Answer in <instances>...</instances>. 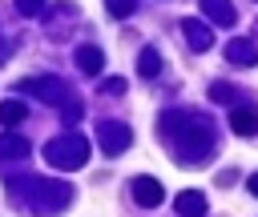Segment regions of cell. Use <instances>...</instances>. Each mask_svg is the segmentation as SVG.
Segmentation results:
<instances>
[{
	"instance_id": "30bf717a",
	"label": "cell",
	"mask_w": 258,
	"mask_h": 217,
	"mask_svg": "<svg viewBox=\"0 0 258 217\" xmlns=\"http://www.w3.org/2000/svg\"><path fill=\"white\" fill-rule=\"evenodd\" d=\"M230 133H238V137H254V133H258V108H254V104L234 108V113H230Z\"/></svg>"
},
{
	"instance_id": "9c48e42d",
	"label": "cell",
	"mask_w": 258,
	"mask_h": 217,
	"mask_svg": "<svg viewBox=\"0 0 258 217\" xmlns=\"http://www.w3.org/2000/svg\"><path fill=\"white\" fill-rule=\"evenodd\" d=\"M173 209H177V217H206V193L202 189H181L177 193V201H173Z\"/></svg>"
},
{
	"instance_id": "7c38bea8",
	"label": "cell",
	"mask_w": 258,
	"mask_h": 217,
	"mask_svg": "<svg viewBox=\"0 0 258 217\" xmlns=\"http://www.w3.org/2000/svg\"><path fill=\"white\" fill-rule=\"evenodd\" d=\"M198 4H202V12H206L214 24H222V28H234L238 12L230 8V0H198Z\"/></svg>"
},
{
	"instance_id": "9a60e30c",
	"label": "cell",
	"mask_w": 258,
	"mask_h": 217,
	"mask_svg": "<svg viewBox=\"0 0 258 217\" xmlns=\"http://www.w3.org/2000/svg\"><path fill=\"white\" fill-rule=\"evenodd\" d=\"M28 117V104H20V100H0V121L4 125H20Z\"/></svg>"
},
{
	"instance_id": "44dd1931",
	"label": "cell",
	"mask_w": 258,
	"mask_h": 217,
	"mask_svg": "<svg viewBox=\"0 0 258 217\" xmlns=\"http://www.w3.org/2000/svg\"><path fill=\"white\" fill-rule=\"evenodd\" d=\"M246 189H250V193L258 197V173H254V177H246Z\"/></svg>"
},
{
	"instance_id": "d6986e66",
	"label": "cell",
	"mask_w": 258,
	"mask_h": 217,
	"mask_svg": "<svg viewBox=\"0 0 258 217\" xmlns=\"http://www.w3.org/2000/svg\"><path fill=\"white\" fill-rule=\"evenodd\" d=\"M101 88H105V92H113V96H121V92H125V80H121V76H113V80H105Z\"/></svg>"
},
{
	"instance_id": "4fadbf2b",
	"label": "cell",
	"mask_w": 258,
	"mask_h": 217,
	"mask_svg": "<svg viewBox=\"0 0 258 217\" xmlns=\"http://www.w3.org/2000/svg\"><path fill=\"white\" fill-rule=\"evenodd\" d=\"M77 68L89 72V76H97V72L105 68V52L93 48V44H81V48H77Z\"/></svg>"
},
{
	"instance_id": "6da1fadb",
	"label": "cell",
	"mask_w": 258,
	"mask_h": 217,
	"mask_svg": "<svg viewBox=\"0 0 258 217\" xmlns=\"http://www.w3.org/2000/svg\"><path fill=\"white\" fill-rule=\"evenodd\" d=\"M161 137L173 141V153L185 169H198V161H206L214 153V125L198 113H165Z\"/></svg>"
},
{
	"instance_id": "8fae6325",
	"label": "cell",
	"mask_w": 258,
	"mask_h": 217,
	"mask_svg": "<svg viewBox=\"0 0 258 217\" xmlns=\"http://www.w3.org/2000/svg\"><path fill=\"white\" fill-rule=\"evenodd\" d=\"M28 153H32L28 137H16V133H4V137H0V161H4V165H12V161H24Z\"/></svg>"
},
{
	"instance_id": "52a82bcc",
	"label": "cell",
	"mask_w": 258,
	"mask_h": 217,
	"mask_svg": "<svg viewBox=\"0 0 258 217\" xmlns=\"http://www.w3.org/2000/svg\"><path fill=\"white\" fill-rule=\"evenodd\" d=\"M181 32H185V44L194 48V52H210L214 48V28L206 24V20H181Z\"/></svg>"
},
{
	"instance_id": "5bb4252c",
	"label": "cell",
	"mask_w": 258,
	"mask_h": 217,
	"mask_svg": "<svg viewBox=\"0 0 258 217\" xmlns=\"http://www.w3.org/2000/svg\"><path fill=\"white\" fill-rule=\"evenodd\" d=\"M137 72H141L145 80H153V76L161 72V56H157V48H141V60H137Z\"/></svg>"
},
{
	"instance_id": "7a4b0ae2",
	"label": "cell",
	"mask_w": 258,
	"mask_h": 217,
	"mask_svg": "<svg viewBox=\"0 0 258 217\" xmlns=\"http://www.w3.org/2000/svg\"><path fill=\"white\" fill-rule=\"evenodd\" d=\"M8 189L12 193H20V189H28L32 197H36V205H32V213L36 217H52V213H60L64 205H73V185H60V181H8Z\"/></svg>"
},
{
	"instance_id": "e0dca14e",
	"label": "cell",
	"mask_w": 258,
	"mask_h": 217,
	"mask_svg": "<svg viewBox=\"0 0 258 217\" xmlns=\"http://www.w3.org/2000/svg\"><path fill=\"white\" fill-rule=\"evenodd\" d=\"M16 12L20 16H40L44 12V0H16Z\"/></svg>"
},
{
	"instance_id": "277c9868",
	"label": "cell",
	"mask_w": 258,
	"mask_h": 217,
	"mask_svg": "<svg viewBox=\"0 0 258 217\" xmlns=\"http://www.w3.org/2000/svg\"><path fill=\"white\" fill-rule=\"evenodd\" d=\"M20 88H24V92H36V100H44V104H64V100H73V92H69V84H64L60 76H32V80H24Z\"/></svg>"
},
{
	"instance_id": "ac0fdd59",
	"label": "cell",
	"mask_w": 258,
	"mask_h": 217,
	"mask_svg": "<svg viewBox=\"0 0 258 217\" xmlns=\"http://www.w3.org/2000/svg\"><path fill=\"white\" fill-rule=\"evenodd\" d=\"M230 96H234V88H230V84H210V100H218V104H230Z\"/></svg>"
},
{
	"instance_id": "8992f818",
	"label": "cell",
	"mask_w": 258,
	"mask_h": 217,
	"mask_svg": "<svg viewBox=\"0 0 258 217\" xmlns=\"http://www.w3.org/2000/svg\"><path fill=\"white\" fill-rule=\"evenodd\" d=\"M129 197H133L141 209H153V205H161L165 189H161V181H157V177H133V185H129Z\"/></svg>"
},
{
	"instance_id": "ba28073f",
	"label": "cell",
	"mask_w": 258,
	"mask_h": 217,
	"mask_svg": "<svg viewBox=\"0 0 258 217\" xmlns=\"http://www.w3.org/2000/svg\"><path fill=\"white\" fill-rule=\"evenodd\" d=\"M226 60H230V64H242V68H250V64H258V44H254L250 36H234V40L226 44Z\"/></svg>"
},
{
	"instance_id": "2e32d148",
	"label": "cell",
	"mask_w": 258,
	"mask_h": 217,
	"mask_svg": "<svg viewBox=\"0 0 258 217\" xmlns=\"http://www.w3.org/2000/svg\"><path fill=\"white\" fill-rule=\"evenodd\" d=\"M105 8H109V16L125 20V16H133V12H137V0H105Z\"/></svg>"
},
{
	"instance_id": "ffe728a7",
	"label": "cell",
	"mask_w": 258,
	"mask_h": 217,
	"mask_svg": "<svg viewBox=\"0 0 258 217\" xmlns=\"http://www.w3.org/2000/svg\"><path fill=\"white\" fill-rule=\"evenodd\" d=\"M234 181H238V173H234V169H230V173H218V185H234Z\"/></svg>"
},
{
	"instance_id": "3957f363",
	"label": "cell",
	"mask_w": 258,
	"mask_h": 217,
	"mask_svg": "<svg viewBox=\"0 0 258 217\" xmlns=\"http://www.w3.org/2000/svg\"><path fill=\"white\" fill-rule=\"evenodd\" d=\"M44 161L52 169H60V173H73V169L89 165V141L81 133H60V137H52L44 145Z\"/></svg>"
},
{
	"instance_id": "5b68a950",
	"label": "cell",
	"mask_w": 258,
	"mask_h": 217,
	"mask_svg": "<svg viewBox=\"0 0 258 217\" xmlns=\"http://www.w3.org/2000/svg\"><path fill=\"white\" fill-rule=\"evenodd\" d=\"M97 133H101L97 141H101V149H105L109 157H121V153L133 145V129H129L125 121H101Z\"/></svg>"
}]
</instances>
